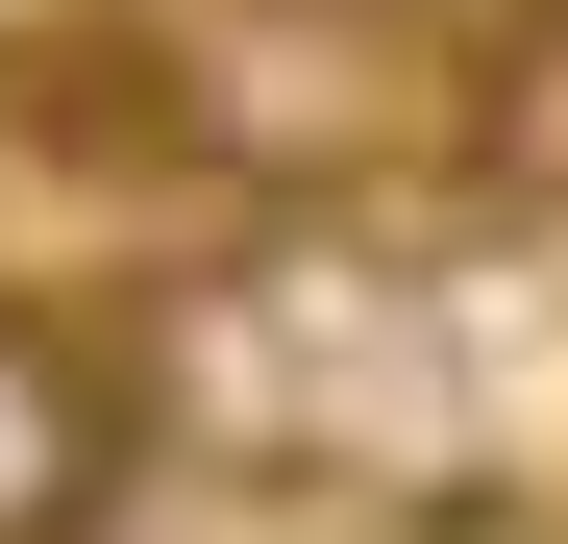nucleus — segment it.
<instances>
[{
    "instance_id": "f257e3e1",
    "label": "nucleus",
    "mask_w": 568,
    "mask_h": 544,
    "mask_svg": "<svg viewBox=\"0 0 568 544\" xmlns=\"http://www.w3.org/2000/svg\"><path fill=\"white\" fill-rule=\"evenodd\" d=\"M173 100H199V199H371L469 149V50L420 0H173Z\"/></svg>"
},
{
    "instance_id": "f03ea898",
    "label": "nucleus",
    "mask_w": 568,
    "mask_h": 544,
    "mask_svg": "<svg viewBox=\"0 0 568 544\" xmlns=\"http://www.w3.org/2000/svg\"><path fill=\"white\" fill-rule=\"evenodd\" d=\"M124 520V396L50 298H0V544H100Z\"/></svg>"
},
{
    "instance_id": "7ed1b4c3",
    "label": "nucleus",
    "mask_w": 568,
    "mask_h": 544,
    "mask_svg": "<svg viewBox=\"0 0 568 544\" xmlns=\"http://www.w3.org/2000/svg\"><path fill=\"white\" fill-rule=\"evenodd\" d=\"M420 26H445L469 74H495V50H544V26H568V0H420Z\"/></svg>"
}]
</instances>
